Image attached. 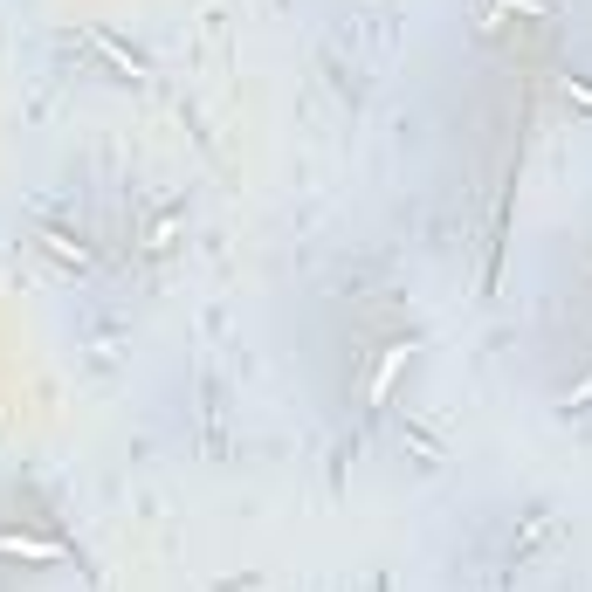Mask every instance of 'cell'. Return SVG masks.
<instances>
[{
    "instance_id": "6da1fadb",
    "label": "cell",
    "mask_w": 592,
    "mask_h": 592,
    "mask_svg": "<svg viewBox=\"0 0 592 592\" xmlns=\"http://www.w3.org/2000/svg\"><path fill=\"white\" fill-rule=\"evenodd\" d=\"M400 365H407V345H393V352H386V365H379V379H372V407H379V400L393 393V379H400Z\"/></svg>"
},
{
    "instance_id": "7a4b0ae2",
    "label": "cell",
    "mask_w": 592,
    "mask_h": 592,
    "mask_svg": "<svg viewBox=\"0 0 592 592\" xmlns=\"http://www.w3.org/2000/svg\"><path fill=\"white\" fill-rule=\"evenodd\" d=\"M0 551H21V558H62V544H49V537H0Z\"/></svg>"
},
{
    "instance_id": "3957f363",
    "label": "cell",
    "mask_w": 592,
    "mask_h": 592,
    "mask_svg": "<svg viewBox=\"0 0 592 592\" xmlns=\"http://www.w3.org/2000/svg\"><path fill=\"white\" fill-rule=\"evenodd\" d=\"M503 7H524V14H551V0H503Z\"/></svg>"
}]
</instances>
